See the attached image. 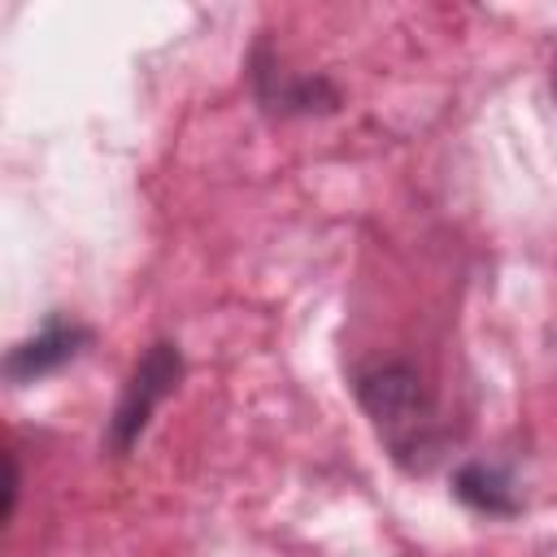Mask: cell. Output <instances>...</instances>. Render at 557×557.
<instances>
[{
	"mask_svg": "<svg viewBox=\"0 0 557 557\" xmlns=\"http://www.w3.org/2000/svg\"><path fill=\"white\" fill-rule=\"evenodd\" d=\"M548 87H553V100H557V52H553V65H548Z\"/></svg>",
	"mask_w": 557,
	"mask_h": 557,
	"instance_id": "obj_7",
	"label": "cell"
},
{
	"mask_svg": "<svg viewBox=\"0 0 557 557\" xmlns=\"http://www.w3.org/2000/svg\"><path fill=\"white\" fill-rule=\"evenodd\" d=\"M17 509V457H4V518H13Z\"/></svg>",
	"mask_w": 557,
	"mask_h": 557,
	"instance_id": "obj_6",
	"label": "cell"
},
{
	"mask_svg": "<svg viewBox=\"0 0 557 557\" xmlns=\"http://www.w3.org/2000/svg\"><path fill=\"white\" fill-rule=\"evenodd\" d=\"M91 331L74 318H48L30 339L13 344L9 357H4V374L9 383H35L52 370H61L65 361H74L83 348H87Z\"/></svg>",
	"mask_w": 557,
	"mask_h": 557,
	"instance_id": "obj_4",
	"label": "cell"
},
{
	"mask_svg": "<svg viewBox=\"0 0 557 557\" xmlns=\"http://www.w3.org/2000/svg\"><path fill=\"white\" fill-rule=\"evenodd\" d=\"M178 379H183V352H178V344H170V339L148 344L144 357L135 361L131 379L122 383V396H117L113 413H109V426H104L109 457H126L139 444V435L148 431V422L161 409V400L178 387Z\"/></svg>",
	"mask_w": 557,
	"mask_h": 557,
	"instance_id": "obj_2",
	"label": "cell"
},
{
	"mask_svg": "<svg viewBox=\"0 0 557 557\" xmlns=\"http://www.w3.org/2000/svg\"><path fill=\"white\" fill-rule=\"evenodd\" d=\"M453 496L483 513V518H513L522 509L518 492H513V479L500 470V466H487V461H470L453 474Z\"/></svg>",
	"mask_w": 557,
	"mask_h": 557,
	"instance_id": "obj_5",
	"label": "cell"
},
{
	"mask_svg": "<svg viewBox=\"0 0 557 557\" xmlns=\"http://www.w3.org/2000/svg\"><path fill=\"white\" fill-rule=\"evenodd\" d=\"M352 396L361 413L370 418L383 453L405 470V474H426L444 448V418L422 383V374L409 361H370L352 374Z\"/></svg>",
	"mask_w": 557,
	"mask_h": 557,
	"instance_id": "obj_1",
	"label": "cell"
},
{
	"mask_svg": "<svg viewBox=\"0 0 557 557\" xmlns=\"http://www.w3.org/2000/svg\"><path fill=\"white\" fill-rule=\"evenodd\" d=\"M252 91L265 113L278 117H309V113H331L339 104V91L322 74H292L278 65V57L257 44L252 52Z\"/></svg>",
	"mask_w": 557,
	"mask_h": 557,
	"instance_id": "obj_3",
	"label": "cell"
}]
</instances>
